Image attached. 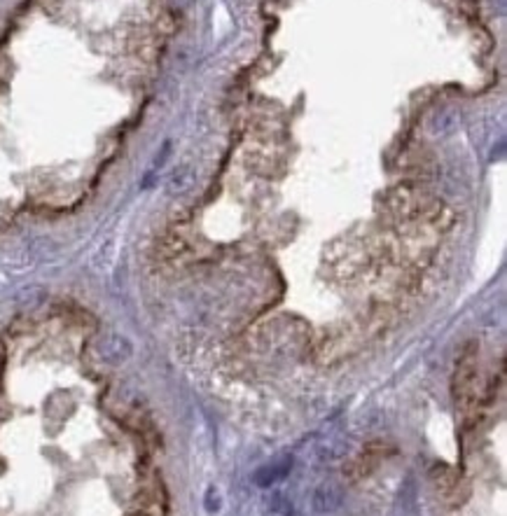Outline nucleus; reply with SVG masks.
<instances>
[{
    "label": "nucleus",
    "instance_id": "f257e3e1",
    "mask_svg": "<svg viewBox=\"0 0 507 516\" xmlns=\"http://www.w3.org/2000/svg\"><path fill=\"white\" fill-rule=\"evenodd\" d=\"M342 502H344V488H342V483H337V481H323L316 488V493H313L311 507L316 509V512H320V514H327V512H335V509L342 507Z\"/></svg>",
    "mask_w": 507,
    "mask_h": 516
},
{
    "label": "nucleus",
    "instance_id": "f03ea898",
    "mask_svg": "<svg viewBox=\"0 0 507 516\" xmlns=\"http://www.w3.org/2000/svg\"><path fill=\"white\" fill-rule=\"evenodd\" d=\"M292 470V461L290 458H283V461H276L269 465H262L253 472V481L262 488H269L272 483H279L281 479H285L288 472Z\"/></svg>",
    "mask_w": 507,
    "mask_h": 516
},
{
    "label": "nucleus",
    "instance_id": "7ed1b4c3",
    "mask_svg": "<svg viewBox=\"0 0 507 516\" xmlns=\"http://www.w3.org/2000/svg\"><path fill=\"white\" fill-rule=\"evenodd\" d=\"M101 353H103L106 360L110 362H122L129 358L131 353V346L126 343L124 339H119V336H110V339H106L103 343H101Z\"/></svg>",
    "mask_w": 507,
    "mask_h": 516
},
{
    "label": "nucleus",
    "instance_id": "20e7f679",
    "mask_svg": "<svg viewBox=\"0 0 507 516\" xmlns=\"http://www.w3.org/2000/svg\"><path fill=\"white\" fill-rule=\"evenodd\" d=\"M346 454V442L342 437H327L323 444L318 447V456L323 461H337Z\"/></svg>",
    "mask_w": 507,
    "mask_h": 516
},
{
    "label": "nucleus",
    "instance_id": "39448f33",
    "mask_svg": "<svg viewBox=\"0 0 507 516\" xmlns=\"http://www.w3.org/2000/svg\"><path fill=\"white\" fill-rule=\"evenodd\" d=\"M269 509H272L274 514H281V516H290L294 512L290 498H285L283 493H272V498H269Z\"/></svg>",
    "mask_w": 507,
    "mask_h": 516
},
{
    "label": "nucleus",
    "instance_id": "423d86ee",
    "mask_svg": "<svg viewBox=\"0 0 507 516\" xmlns=\"http://www.w3.org/2000/svg\"><path fill=\"white\" fill-rule=\"evenodd\" d=\"M206 509L208 512H217V509H220V493H217L215 488L206 490Z\"/></svg>",
    "mask_w": 507,
    "mask_h": 516
}]
</instances>
